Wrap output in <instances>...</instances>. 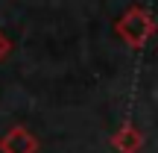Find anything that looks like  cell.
Instances as JSON below:
<instances>
[{
    "label": "cell",
    "mask_w": 158,
    "mask_h": 153,
    "mask_svg": "<svg viewBox=\"0 0 158 153\" xmlns=\"http://www.w3.org/2000/svg\"><path fill=\"white\" fill-rule=\"evenodd\" d=\"M3 150H6V153H32L35 144H32V138H29L23 130H15V133L3 142Z\"/></svg>",
    "instance_id": "obj_1"
}]
</instances>
